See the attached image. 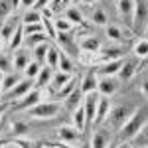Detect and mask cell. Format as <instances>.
Masks as SVG:
<instances>
[{
    "label": "cell",
    "mask_w": 148,
    "mask_h": 148,
    "mask_svg": "<svg viewBox=\"0 0 148 148\" xmlns=\"http://www.w3.org/2000/svg\"><path fill=\"white\" fill-rule=\"evenodd\" d=\"M146 123H148V109L146 107L134 109V113L130 114V119L121 126V138H123L125 142H130L132 138L136 136V132L146 125Z\"/></svg>",
    "instance_id": "cell-1"
},
{
    "label": "cell",
    "mask_w": 148,
    "mask_h": 148,
    "mask_svg": "<svg viewBox=\"0 0 148 148\" xmlns=\"http://www.w3.org/2000/svg\"><path fill=\"white\" fill-rule=\"evenodd\" d=\"M132 113H134V107H130V105H116V107H111V111L107 114L105 123L109 126H113V128H119V130H121V126L130 119Z\"/></svg>",
    "instance_id": "cell-2"
},
{
    "label": "cell",
    "mask_w": 148,
    "mask_h": 148,
    "mask_svg": "<svg viewBox=\"0 0 148 148\" xmlns=\"http://www.w3.org/2000/svg\"><path fill=\"white\" fill-rule=\"evenodd\" d=\"M61 111V105L56 101H42L36 107L28 109V116L38 119V121H46V119H53L57 113Z\"/></svg>",
    "instance_id": "cell-3"
},
{
    "label": "cell",
    "mask_w": 148,
    "mask_h": 148,
    "mask_svg": "<svg viewBox=\"0 0 148 148\" xmlns=\"http://www.w3.org/2000/svg\"><path fill=\"white\" fill-rule=\"evenodd\" d=\"M148 26V4L144 0H134V14H132V30L142 34Z\"/></svg>",
    "instance_id": "cell-4"
},
{
    "label": "cell",
    "mask_w": 148,
    "mask_h": 148,
    "mask_svg": "<svg viewBox=\"0 0 148 148\" xmlns=\"http://www.w3.org/2000/svg\"><path fill=\"white\" fill-rule=\"evenodd\" d=\"M36 87V81H32V79H28V77H24L12 91H8L6 95H2V99H4V103H10V101H20L22 97H26L28 93L32 91Z\"/></svg>",
    "instance_id": "cell-5"
},
{
    "label": "cell",
    "mask_w": 148,
    "mask_h": 148,
    "mask_svg": "<svg viewBox=\"0 0 148 148\" xmlns=\"http://www.w3.org/2000/svg\"><path fill=\"white\" fill-rule=\"evenodd\" d=\"M99 93L93 91L83 95V111H85V119H87V125L95 123V114H97V105H99Z\"/></svg>",
    "instance_id": "cell-6"
},
{
    "label": "cell",
    "mask_w": 148,
    "mask_h": 148,
    "mask_svg": "<svg viewBox=\"0 0 148 148\" xmlns=\"http://www.w3.org/2000/svg\"><path fill=\"white\" fill-rule=\"evenodd\" d=\"M20 18L18 16H8L4 22H2V26H0V40L2 42H6V44H10V40H12V36H14V32L18 30V26H20Z\"/></svg>",
    "instance_id": "cell-7"
},
{
    "label": "cell",
    "mask_w": 148,
    "mask_h": 148,
    "mask_svg": "<svg viewBox=\"0 0 148 148\" xmlns=\"http://www.w3.org/2000/svg\"><path fill=\"white\" fill-rule=\"evenodd\" d=\"M123 61H125V59L103 61V63H99V67L95 69V73H97L99 77H114V75H119V71L123 67Z\"/></svg>",
    "instance_id": "cell-8"
},
{
    "label": "cell",
    "mask_w": 148,
    "mask_h": 148,
    "mask_svg": "<svg viewBox=\"0 0 148 148\" xmlns=\"http://www.w3.org/2000/svg\"><path fill=\"white\" fill-rule=\"evenodd\" d=\"M38 103H42V91L34 87V89H32V91L28 93L26 97H22L20 101L16 103V111H28V109L36 107Z\"/></svg>",
    "instance_id": "cell-9"
},
{
    "label": "cell",
    "mask_w": 148,
    "mask_h": 148,
    "mask_svg": "<svg viewBox=\"0 0 148 148\" xmlns=\"http://www.w3.org/2000/svg\"><path fill=\"white\" fill-rule=\"evenodd\" d=\"M30 61H32V56H30L28 49H24V47L14 49V53H12V67H14V71H24Z\"/></svg>",
    "instance_id": "cell-10"
},
{
    "label": "cell",
    "mask_w": 148,
    "mask_h": 148,
    "mask_svg": "<svg viewBox=\"0 0 148 148\" xmlns=\"http://www.w3.org/2000/svg\"><path fill=\"white\" fill-rule=\"evenodd\" d=\"M81 136H83V132L77 130L75 126H61V128L57 130L59 142H65V144H75V142H79Z\"/></svg>",
    "instance_id": "cell-11"
},
{
    "label": "cell",
    "mask_w": 148,
    "mask_h": 148,
    "mask_svg": "<svg viewBox=\"0 0 148 148\" xmlns=\"http://www.w3.org/2000/svg\"><path fill=\"white\" fill-rule=\"evenodd\" d=\"M119 89V85H116V81L114 77H99V85H97V93L101 95V97H113L114 93Z\"/></svg>",
    "instance_id": "cell-12"
},
{
    "label": "cell",
    "mask_w": 148,
    "mask_h": 148,
    "mask_svg": "<svg viewBox=\"0 0 148 148\" xmlns=\"http://www.w3.org/2000/svg\"><path fill=\"white\" fill-rule=\"evenodd\" d=\"M116 10L119 16L128 26H132V14H134V0H116Z\"/></svg>",
    "instance_id": "cell-13"
},
{
    "label": "cell",
    "mask_w": 148,
    "mask_h": 148,
    "mask_svg": "<svg viewBox=\"0 0 148 148\" xmlns=\"http://www.w3.org/2000/svg\"><path fill=\"white\" fill-rule=\"evenodd\" d=\"M97 85H99V75H97V73H95V69H93V71H89V73L81 79L79 89H81L83 95H87V93L97 91Z\"/></svg>",
    "instance_id": "cell-14"
},
{
    "label": "cell",
    "mask_w": 148,
    "mask_h": 148,
    "mask_svg": "<svg viewBox=\"0 0 148 148\" xmlns=\"http://www.w3.org/2000/svg\"><path fill=\"white\" fill-rule=\"evenodd\" d=\"M24 77L18 73V71H10V73H4L2 75V95H6L8 91H12Z\"/></svg>",
    "instance_id": "cell-15"
},
{
    "label": "cell",
    "mask_w": 148,
    "mask_h": 148,
    "mask_svg": "<svg viewBox=\"0 0 148 148\" xmlns=\"http://www.w3.org/2000/svg\"><path fill=\"white\" fill-rule=\"evenodd\" d=\"M111 111V99L109 97H99V105H97V114H95V125L105 123L107 114Z\"/></svg>",
    "instance_id": "cell-16"
},
{
    "label": "cell",
    "mask_w": 148,
    "mask_h": 148,
    "mask_svg": "<svg viewBox=\"0 0 148 148\" xmlns=\"http://www.w3.org/2000/svg\"><path fill=\"white\" fill-rule=\"evenodd\" d=\"M51 77H53V69L47 67V65H42V69H40V75L36 77V89H46L47 85L51 83Z\"/></svg>",
    "instance_id": "cell-17"
},
{
    "label": "cell",
    "mask_w": 148,
    "mask_h": 148,
    "mask_svg": "<svg viewBox=\"0 0 148 148\" xmlns=\"http://www.w3.org/2000/svg\"><path fill=\"white\" fill-rule=\"evenodd\" d=\"M136 61H130V59H125L123 61V67H121V71H119V77L123 81H128L134 73H136Z\"/></svg>",
    "instance_id": "cell-18"
},
{
    "label": "cell",
    "mask_w": 148,
    "mask_h": 148,
    "mask_svg": "<svg viewBox=\"0 0 148 148\" xmlns=\"http://www.w3.org/2000/svg\"><path fill=\"white\" fill-rule=\"evenodd\" d=\"M73 79L69 73H63V71H57V73H53V77H51V83H49V87L53 89V91H59L65 83H69V81Z\"/></svg>",
    "instance_id": "cell-19"
},
{
    "label": "cell",
    "mask_w": 148,
    "mask_h": 148,
    "mask_svg": "<svg viewBox=\"0 0 148 148\" xmlns=\"http://www.w3.org/2000/svg\"><path fill=\"white\" fill-rule=\"evenodd\" d=\"M109 134L105 132V130H97V132H93V136H91V148H107L109 146Z\"/></svg>",
    "instance_id": "cell-20"
},
{
    "label": "cell",
    "mask_w": 148,
    "mask_h": 148,
    "mask_svg": "<svg viewBox=\"0 0 148 148\" xmlns=\"http://www.w3.org/2000/svg\"><path fill=\"white\" fill-rule=\"evenodd\" d=\"M130 144L136 148H148V123L136 132V136L130 140Z\"/></svg>",
    "instance_id": "cell-21"
},
{
    "label": "cell",
    "mask_w": 148,
    "mask_h": 148,
    "mask_svg": "<svg viewBox=\"0 0 148 148\" xmlns=\"http://www.w3.org/2000/svg\"><path fill=\"white\" fill-rule=\"evenodd\" d=\"M73 126L77 128V130H85V126H87V119H85V111H83V105L77 107L75 111H73Z\"/></svg>",
    "instance_id": "cell-22"
},
{
    "label": "cell",
    "mask_w": 148,
    "mask_h": 148,
    "mask_svg": "<svg viewBox=\"0 0 148 148\" xmlns=\"http://www.w3.org/2000/svg\"><path fill=\"white\" fill-rule=\"evenodd\" d=\"M47 51H49V44L47 42H44V44H40V46L34 47V61H38L40 65H44L46 63V57H47Z\"/></svg>",
    "instance_id": "cell-23"
},
{
    "label": "cell",
    "mask_w": 148,
    "mask_h": 148,
    "mask_svg": "<svg viewBox=\"0 0 148 148\" xmlns=\"http://www.w3.org/2000/svg\"><path fill=\"white\" fill-rule=\"evenodd\" d=\"M81 99H83V93H81V89L77 87V89L65 99V107H67L69 111H75L77 107H81Z\"/></svg>",
    "instance_id": "cell-24"
},
{
    "label": "cell",
    "mask_w": 148,
    "mask_h": 148,
    "mask_svg": "<svg viewBox=\"0 0 148 148\" xmlns=\"http://www.w3.org/2000/svg\"><path fill=\"white\" fill-rule=\"evenodd\" d=\"M44 42H47L46 32H40V34H32V36H26V38H24V44H26L28 47H32V49H34L36 46H40V44H44Z\"/></svg>",
    "instance_id": "cell-25"
},
{
    "label": "cell",
    "mask_w": 148,
    "mask_h": 148,
    "mask_svg": "<svg viewBox=\"0 0 148 148\" xmlns=\"http://www.w3.org/2000/svg\"><path fill=\"white\" fill-rule=\"evenodd\" d=\"M79 47L83 51H89V53H97L99 49H101V44H99V40L97 38H85L83 42L79 44Z\"/></svg>",
    "instance_id": "cell-26"
},
{
    "label": "cell",
    "mask_w": 148,
    "mask_h": 148,
    "mask_svg": "<svg viewBox=\"0 0 148 148\" xmlns=\"http://www.w3.org/2000/svg\"><path fill=\"white\" fill-rule=\"evenodd\" d=\"M24 38H26V36H24V26L20 24V26H18V30H16V32H14V36H12V40H10V44H8V47H10L12 51H14V49H18V47H22Z\"/></svg>",
    "instance_id": "cell-27"
},
{
    "label": "cell",
    "mask_w": 148,
    "mask_h": 148,
    "mask_svg": "<svg viewBox=\"0 0 148 148\" xmlns=\"http://www.w3.org/2000/svg\"><path fill=\"white\" fill-rule=\"evenodd\" d=\"M57 67H59V71H63V73H73V61H71V57L65 53V51H61L59 53V63H57Z\"/></svg>",
    "instance_id": "cell-28"
},
{
    "label": "cell",
    "mask_w": 148,
    "mask_h": 148,
    "mask_svg": "<svg viewBox=\"0 0 148 148\" xmlns=\"http://www.w3.org/2000/svg\"><path fill=\"white\" fill-rule=\"evenodd\" d=\"M22 24H42V12L34 10V8L26 10V14L22 18Z\"/></svg>",
    "instance_id": "cell-29"
},
{
    "label": "cell",
    "mask_w": 148,
    "mask_h": 148,
    "mask_svg": "<svg viewBox=\"0 0 148 148\" xmlns=\"http://www.w3.org/2000/svg\"><path fill=\"white\" fill-rule=\"evenodd\" d=\"M40 69H42V65L38 63V61H30L28 63V67L24 69V77H28V79H32V81H36V77L40 75Z\"/></svg>",
    "instance_id": "cell-30"
},
{
    "label": "cell",
    "mask_w": 148,
    "mask_h": 148,
    "mask_svg": "<svg viewBox=\"0 0 148 148\" xmlns=\"http://www.w3.org/2000/svg\"><path fill=\"white\" fill-rule=\"evenodd\" d=\"M132 51H134V56L140 57V59H146L148 57V40H138L134 47H132Z\"/></svg>",
    "instance_id": "cell-31"
},
{
    "label": "cell",
    "mask_w": 148,
    "mask_h": 148,
    "mask_svg": "<svg viewBox=\"0 0 148 148\" xmlns=\"http://www.w3.org/2000/svg\"><path fill=\"white\" fill-rule=\"evenodd\" d=\"M59 49H56V47L49 46V51H47V57H46V65L51 69H57V63H59Z\"/></svg>",
    "instance_id": "cell-32"
},
{
    "label": "cell",
    "mask_w": 148,
    "mask_h": 148,
    "mask_svg": "<svg viewBox=\"0 0 148 148\" xmlns=\"http://www.w3.org/2000/svg\"><path fill=\"white\" fill-rule=\"evenodd\" d=\"M111 59H123V49L121 47H107V49H103V61H111Z\"/></svg>",
    "instance_id": "cell-33"
},
{
    "label": "cell",
    "mask_w": 148,
    "mask_h": 148,
    "mask_svg": "<svg viewBox=\"0 0 148 148\" xmlns=\"http://www.w3.org/2000/svg\"><path fill=\"white\" fill-rule=\"evenodd\" d=\"M75 89H77V79H71L69 83H65V85L57 91V97H59V99H67V97L75 91Z\"/></svg>",
    "instance_id": "cell-34"
},
{
    "label": "cell",
    "mask_w": 148,
    "mask_h": 148,
    "mask_svg": "<svg viewBox=\"0 0 148 148\" xmlns=\"http://www.w3.org/2000/svg\"><path fill=\"white\" fill-rule=\"evenodd\" d=\"M65 20H69L73 26H77V24L83 22V14H81L77 8H67V10H65Z\"/></svg>",
    "instance_id": "cell-35"
},
{
    "label": "cell",
    "mask_w": 148,
    "mask_h": 148,
    "mask_svg": "<svg viewBox=\"0 0 148 148\" xmlns=\"http://www.w3.org/2000/svg\"><path fill=\"white\" fill-rule=\"evenodd\" d=\"M12 56L10 53H0V73H10L12 71Z\"/></svg>",
    "instance_id": "cell-36"
},
{
    "label": "cell",
    "mask_w": 148,
    "mask_h": 148,
    "mask_svg": "<svg viewBox=\"0 0 148 148\" xmlns=\"http://www.w3.org/2000/svg\"><path fill=\"white\" fill-rule=\"evenodd\" d=\"M53 26H56V32H71L73 30V24L65 20V18H59V20H53Z\"/></svg>",
    "instance_id": "cell-37"
},
{
    "label": "cell",
    "mask_w": 148,
    "mask_h": 148,
    "mask_svg": "<svg viewBox=\"0 0 148 148\" xmlns=\"http://www.w3.org/2000/svg\"><path fill=\"white\" fill-rule=\"evenodd\" d=\"M91 20L95 24H99V26H105L107 24V14H105V10L103 8H95L91 14Z\"/></svg>",
    "instance_id": "cell-38"
},
{
    "label": "cell",
    "mask_w": 148,
    "mask_h": 148,
    "mask_svg": "<svg viewBox=\"0 0 148 148\" xmlns=\"http://www.w3.org/2000/svg\"><path fill=\"white\" fill-rule=\"evenodd\" d=\"M107 36H109L111 40H116V42H121V40L125 38L123 30H121L119 26H109V28H107Z\"/></svg>",
    "instance_id": "cell-39"
},
{
    "label": "cell",
    "mask_w": 148,
    "mask_h": 148,
    "mask_svg": "<svg viewBox=\"0 0 148 148\" xmlns=\"http://www.w3.org/2000/svg\"><path fill=\"white\" fill-rule=\"evenodd\" d=\"M22 26H24V36H32V34L44 32V26L42 24H22Z\"/></svg>",
    "instance_id": "cell-40"
},
{
    "label": "cell",
    "mask_w": 148,
    "mask_h": 148,
    "mask_svg": "<svg viewBox=\"0 0 148 148\" xmlns=\"http://www.w3.org/2000/svg\"><path fill=\"white\" fill-rule=\"evenodd\" d=\"M42 26H44V32H46L47 38H56V26H53V20H42Z\"/></svg>",
    "instance_id": "cell-41"
},
{
    "label": "cell",
    "mask_w": 148,
    "mask_h": 148,
    "mask_svg": "<svg viewBox=\"0 0 148 148\" xmlns=\"http://www.w3.org/2000/svg\"><path fill=\"white\" fill-rule=\"evenodd\" d=\"M14 142L18 144V148H40V144H38V142L28 140V138H16Z\"/></svg>",
    "instance_id": "cell-42"
},
{
    "label": "cell",
    "mask_w": 148,
    "mask_h": 148,
    "mask_svg": "<svg viewBox=\"0 0 148 148\" xmlns=\"http://www.w3.org/2000/svg\"><path fill=\"white\" fill-rule=\"evenodd\" d=\"M12 132L24 134V132H28V125H26V123H16V125H12Z\"/></svg>",
    "instance_id": "cell-43"
},
{
    "label": "cell",
    "mask_w": 148,
    "mask_h": 148,
    "mask_svg": "<svg viewBox=\"0 0 148 148\" xmlns=\"http://www.w3.org/2000/svg\"><path fill=\"white\" fill-rule=\"evenodd\" d=\"M49 2H53V0H38V2H36V6H34V10L42 12V10L47 6V4H49Z\"/></svg>",
    "instance_id": "cell-44"
},
{
    "label": "cell",
    "mask_w": 148,
    "mask_h": 148,
    "mask_svg": "<svg viewBox=\"0 0 148 148\" xmlns=\"http://www.w3.org/2000/svg\"><path fill=\"white\" fill-rule=\"evenodd\" d=\"M36 2H38V0H20V6L26 8V10H30V8H34V6H36Z\"/></svg>",
    "instance_id": "cell-45"
},
{
    "label": "cell",
    "mask_w": 148,
    "mask_h": 148,
    "mask_svg": "<svg viewBox=\"0 0 148 148\" xmlns=\"http://www.w3.org/2000/svg\"><path fill=\"white\" fill-rule=\"evenodd\" d=\"M142 93H144V95L148 97V77H146L144 81H142Z\"/></svg>",
    "instance_id": "cell-46"
},
{
    "label": "cell",
    "mask_w": 148,
    "mask_h": 148,
    "mask_svg": "<svg viewBox=\"0 0 148 148\" xmlns=\"http://www.w3.org/2000/svg\"><path fill=\"white\" fill-rule=\"evenodd\" d=\"M53 144H56L57 148H73L71 144H65V142H59V140H57V142H53Z\"/></svg>",
    "instance_id": "cell-47"
},
{
    "label": "cell",
    "mask_w": 148,
    "mask_h": 148,
    "mask_svg": "<svg viewBox=\"0 0 148 148\" xmlns=\"http://www.w3.org/2000/svg\"><path fill=\"white\" fill-rule=\"evenodd\" d=\"M116 148H132L130 142H121V144H116Z\"/></svg>",
    "instance_id": "cell-48"
},
{
    "label": "cell",
    "mask_w": 148,
    "mask_h": 148,
    "mask_svg": "<svg viewBox=\"0 0 148 148\" xmlns=\"http://www.w3.org/2000/svg\"><path fill=\"white\" fill-rule=\"evenodd\" d=\"M2 148H18V144H16V142H6Z\"/></svg>",
    "instance_id": "cell-49"
},
{
    "label": "cell",
    "mask_w": 148,
    "mask_h": 148,
    "mask_svg": "<svg viewBox=\"0 0 148 148\" xmlns=\"http://www.w3.org/2000/svg\"><path fill=\"white\" fill-rule=\"evenodd\" d=\"M6 142H10V140H6V138H0V148L4 146V144H6Z\"/></svg>",
    "instance_id": "cell-50"
},
{
    "label": "cell",
    "mask_w": 148,
    "mask_h": 148,
    "mask_svg": "<svg viewBox=\"0 0 148 148\" xmlns=\"http://www.w3.org/2000/svg\"><path fill=\"white\" fill-rule=\"evenodd\" d=\"M44 148H57V146H56V144H53V142H47V144H46V146H44Z\"/></svg>",
    "instance_id": "cell-51"
},
{
    "label": "cell",
    "mask_w": 148,
    "mask_h": 148,
    "mask_svg": "<svg viewBox=\"0 0 148 148\" xmlns=\"http://www.w3.org/2000/svg\"><path fill=\"white\" fill-rule=\"evenodd\" d=\"M79 148H91V144H89V142H83V144H81Z\"/></svg>",
    "instance_id": "cell-52"
},
{
    "label": "cell",
    "mask_w": 148,
    "mask_h": 148,
    "mask_svg": "<svg viewBox=\"0 0 148 148\" xmlns=\"http://www.w3.org/2000/svg\"><path fill=\"white\" fill-rule=\"evenodd\" d=\"M2 75L4 73H0V97H2Z\"/></svg>",
    "instance_id": "cell-53"
},
{
    "label": "cell",
    "mask_w": 148,
    "mask_h": 148,
    "mask_svg": "<svg viewBox=\"0 0 148 148\" xmlns=\"http://www.w3.org/2000/svg\"><path fill=\"white\" fill-rule=\"evenodd\" d=\"M81 2H85V4H91V2H95V0H81Z\"/></svg>",
    "instance_id": "cell-54"
},
{
    "label": "cell",
    "mask_w": 148,
    "mask_h": 148,
    "mask_svg": "<svg viewBox=\"0 0 148 148\" xmlns=\"http://www.w3.org/2000/svg\"><path fill=\"white\" fill-rule=\"evenodd\" d=\"M2 113H4V107H2V109H0V121H2Z\"/></svg>",
    "instance_id": "cell-55"
},
{
    "label": "cell",
    "mask_w": 148,
    "mask_h": 148,
    "mask_svg": "<svg viewBox=\"0 0 148 148\" xmlns=\"http://www.w3.org/2000/svg\"><path fill=\"white\" fill-rule=\"evenodd\" d=\"M144 36H146V40H148V26H146V30H144Z\"/></svg>",
    "instance_id": "cell-56"
},
{
    "label": "cell",
    "mask_w": 148,
    "mask_h": 148,
    "mask_svg": "<svg viewBox=\"0 0 148 148\" xmlns=\"http://www.w3.org/2000/svg\"><path fill=\"white\" fill-rule=\"evenodd\" d=\"M107 148H116V144H109V146H107Z\"/></svg>",
    "instance_id": "cell-57"
},
{
    "label": "cell",
    "mask_w": 148,
    "mask_h": 148,
    "mask_svg": "<svg viewBox=\"0 0 148 148\" xmlns=\"http://www.w3.org/2000/svg\"><path fill=\"white\" fill-rule=\"evenodd\" d=\"M142 61H144V63H146V65H148V57H146V59H142Z\"/></svg>",
    "instance_id": "cell-58"
},
{
    "label": "cell",
    "mask_w": 148,
    "mask_h": 148,
    "mask_svg": "<svg viewBox=\"0 0 148 148\" xmlns=\"http://www.w3.org/2000/svg\"><path fill=\"white\" fill-rule=\"evenodd\" d=\"M73 2H81V0H73Z\"/></svg>",
    "instance_id": "cell-59"
}]
</instances>
